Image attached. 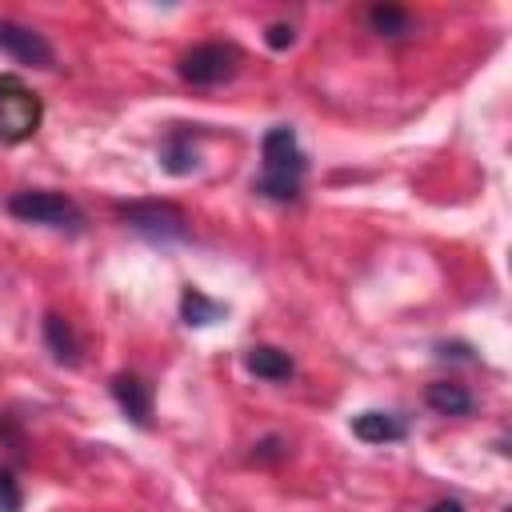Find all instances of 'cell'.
I'll list each match as a JSON object with an SVG mask.
<instances>
[{
    "instance_id": "10",
    "label": "cell",
    "mask_w": 512,
    "mask_h": 512,
    "mask_svg": "<svg viewBox=\"0 0 512 512\" xmlns=\"http://www.w3.org/2000/svg\"><path fill=\"white\" fill-rule=\"evenodd\" d=\"M248 372H256L260 380H288L292 356L272 348V344H256V348H248Z\"/></svg>"
},
{
    "instance_id": "14",
    "label": "cell",
    "mask_w": 512,
    "mask_h": 512,
    "mask_svg": "<svg viewBox=\"0 0 512 512\" xmlns=\"http://www.w3.org/2000/svg\"><path fill=\"white\" fill-rule=\"evenodd\" d=\"M368 24H372V32H380V36H404V32H412V16H408L404 8H392V4L368 8Z\"/></svg>"
},
{
    "instance_id": "11",
    "label": "cell",
    "mask_w": 512,
    "mask_h": 512,
    "mask_svg": "<svg viewBox=\"0 0 512 512\" xmlns=\"http://www.w3.org/2000/svg\"><path fill=\"white\" fill-rule=\"evenodd\" d=\"M160 164H164V172H172V176H188V172L196 168V148H192V132H188V128H176V132L168 136V144H164V152H160Z\"/></svg>"
},
{
    "instance_id": "16",
    "label": "cell",
    "mask_w": 512,
    "mask_h": 512,
    "mask_svg": "<svg viewBox=\"0 0 512 512\" xmlns=\"http://www.w3.org/2000/svg\"><path fill=\"white\" fill-rule=\"evenodd\" d=\"M264 40H268V48H292V40H296V28H292V24H272Z\"/></svg>"
},
{
    "instance_id": "6",
    "label": "cell",
    "mask_w": 512,
    "mask_h": 512,
    "mask_svg": "<svg viewBox=\"0 0 512 512\" xmlns=\"http://www.w3.org/2000/svg\"><path fill=\"white\" fill-rule=\"evenodd\" d=\"M0 52L32 68H52V44L36 28L16 24V20H0Z\"/></svg>"
},
{
    "instance_id": "3",
    "label": "cell",
    "mask_w": 512,
    "mask_h": 512,
    "mask_svg": "<svg viewBox=\"0 0 512 512\" xmlns=\"http://www.w3.org/2000/svg\"><path fill=\"white\" fill-rule=\"evenodd\" d=\"M8 212L24 224H44V228H64V232H80L84 228V212L76 208V200L48 192V188H28V192H12L8 196Z\"/></svg>"
},
{
    "instance_id": "7",
    "label": "cell",
    "mask_w": 512,
    "mask_h": 512,
    "mask_svg": "<svg viewBox=\"0 0 512 512\" xmlns=\"http://www.w3.org/2000/svg\"><path fill=\"white\" fill-rule=\"evenodd\" d=\"M112 396H116L120 412H124L132 424H140V428L152 424V384H148L144 376H136V372L112 376Z\"/></svg>"
},
{
    "instance_id": "5",
    "label": "cell",
    "mask_w": 512,
    "mask_h": 512,
    "mask_svg": "<svg viewBox=\"0 0 512 512\" xmlns=\"http://www.w3.org/2000/svg\"><path fill=\"white\" fill-rule=\"evenodd\" d=\"M240 72V48L236 44H220V40H208V44H196L192 52L180 56V76L188 84H200V88H212V84H224Z\"/></svg>"
},
{
    "instance_id": "9",
    "label": "cell",
    "mask_w": 512,
    "mask_h": 512,
    "mask_svg": "<svg viewBox=\"0 0 512 512\" xmlns=\"http://www.w3.org/2000/svg\"><path fill=\"white\" fill-rule=\"evenodd\" d=\"M44 340H48V348L60 364H80V340H76V332L64 316H56V312L44 316Z\"/></svg>"
},
{
    "instance_id": "1",
    "label": "cell",
    "mask_w": 512,
    "mask_h": 512,
    "mask_svg": "<svg viewBox=\"0 0 512 512\" xmlns=\"http://www.w3.org/2000/svg\"><path fill=\"white\" fill-rule=\"evenodd\" d=\"M260 152H264V172L256 180V192H264L268 200H296L300 196V176L308 168L296 132L288 124L268 128L264 140H260Z\"/></svg>"
},
{
    "instance_id": "15",
    "label": "cell",
    "mask_w": 512,
    "mask_h": 512,
    "mask_svg": "<svg viewBox=\"0 0 512 512\" xmlns=\"http://www.w3.org/2000/svg\"><path fill=\"white\" fill-rule=\"evenodd\" d=\"M20 504H24V496H20L16 480L8 472H0V512H20Z\"/></svg>"
},
{
    "instance_id": "4",
    "label": "cell",
    "mask_w": 512,
    "mask_h": 512,
    "mask_svg": "<svg viewBox=\"0 0 512 512\" xmlns=\"http://www.w3.org/2000/svg\"><path fill=\"white\" fill-rule=\"evenodd\" d=\"M116 216L152 240H184L188 236V216L168 200H128V204H116Z\"/></svg>"
},
{
    "instance_id": "17",
    "label": "cell",
    "mask_w": 512,
    "mask_h": 512,
    "mask_svg": "<svg viewBox=\"0 0 512 512\" xmlns=\"http://www.w3.org/2000/svg\"><path fill=\"white\" fill-rule=\"evenodd\" d=\"M432 512H460V504L456 500H440V504H432Z\"/></svg>"
},
{
    "instance_id": "12",
    "label": "cell",
    "mask_w": 512,
    "mask_h": 512,
    "mask_svg": "<svg viewBox=\"0 0 512 512\" xmlns=\"http://www.w3.org/2000/svg\"><path fill=\"white\" fill-rule=\"evenodd\" d=\"M424 400H428V408H436L440 416H468V412H472V396H468L460 384H448V380L428 384Z\"/></svg>"
},
{
    "instance_id": "2",
    "label": "cell",
    "mask_w": 512,
    "mask_h": 512,
    "mask_svg": "<svg viewBox=\"0 0 512 512\" xmlns=\"http://www.w3.org/2000/svg\"><path fill=\"white\" fill-rule=\"evenodd\" d=\"M40 120H44L40 96L16 72H4L0 76V140L20 144L40 128Z\"/></svg>"
},
{
    "instance_id": "13",
    "label": "cell",
    "mask_w": 512,
    "mask_h": 512,
    "mask_svg": "<svg viewBox=\"0 0 512 512\" xmlns=\"http://www.w3.org/2000/svg\"><path fill=\"white\" fill-rule=\"evenodd\" d=\"M180 316H184V324L204 328V324H212V320L224 316V304L208 300L200 288H184V296H180Z\"/></svg>"
},
{
    "instance_id": "8",
    "label": "cell",
    "mask_w": 512,
    "mask_h": 512,
    "mask_svg": "<svg viewBox=\"0 0 512 512\" xmlns=\"http://www.w3.org/2000/svg\"><path fill=\"white\" fill-rule=\"evenodd\" d=\"M352 432L364 440V444H392V440H400L404 436V420L400 416H392V412H360V416H352Z\"/></svg>"
}]
</instances>
